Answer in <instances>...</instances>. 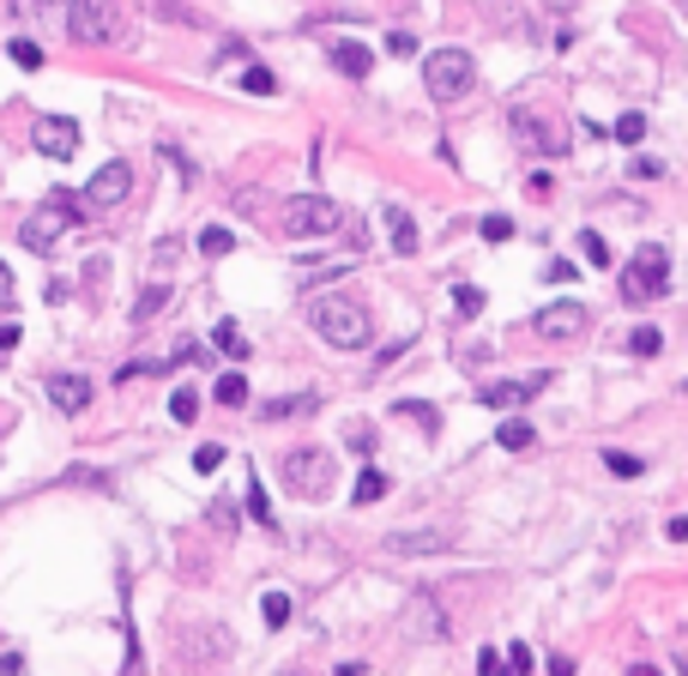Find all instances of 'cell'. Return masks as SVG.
Returning <instances> with one entry per match:
<instances>
[{
	"label": "cell",
	"mask_w": 688,
	"mask_h": 676,
	"mask_svg": "<svg viewBox=\"0 0 688 676\" xmlns=\"http://www.w3.org/2000/svg\"><path fill=\"white\" fill-rule=\"evenodd\" d=\"M628 175H634V182H658V175H665V163H658V158H634Z\"/></svg>",
	"instance_id": "d590c367"
},
{
	"label": "cell",
	"mask_w": 688,
	"mask_h": 676,
	"mask_svg": "<svg viewBox=\"0 0 688 676\" xmlns=\"http://www.w3.org/2000/svg\"><path fill=\"white\" fill-rule=\"evenodd\" d=\"M387 490H393V478H387V471H380V465H363V478H356L351 502H356V507H368V502H380Z\"/></svg>",
	"instance_id": "ac0fdd59"
},
{
	"label": "cell",
	"mask_w": 688,
	"mask_h": 676,
	"mask_svg": "<svg viewBox=\"0 0 688 676\" xmlns=\"http://www.w3.org/2000/svg\"><path fill=\"white\" fill-rule=\"evenodd\" d=\"M604 465L616 471V478H641V471H646V465H641V459H634V453H604Z\"/></svg>",
	"instance_id": "e575fe53"
},
{
	"label": "cell",
	"mask_w": 688,
	"mask_h": 676,
	"mask_svg": "<svg viewBox=\"0 0 688 676\" xmlns=\"http://www.w3.org/2000/svg\"><path fill=\"white\" fill-rule=\"evenodd\" d=\"M314 405H321L314 393H297V399H266V405H260V417H266V423H284V417H309Z\"/></svg>",
	"instance_id": "e0dca14e"
},
{
	"label": "cell",
	"mask_w": 688,
	"mask_h": 676,
	"mask_svg": "<svg viewBox=\"0 0 688 676\" xmlns=\"http://www.w3.org/2000/svg\"><path fill=\"white\" fill-rule=\"evenodd\" d=\"M665 538H670V544H688V514L670 519V526H665Z\"/></svg>",
	"instance_id": "ee69618b"
},
{
	"label": "cell",
	"mask_w": 688,
	"mask_h": 676,
	"mask_svg": "<svg viewBox=\"0 0 688 676\" xmlns=\"http://www.w3.org/2000/svg\"><path fill=\"white\" fill-rule=\"evenodd\" d=\"M212 399H218L224 411H241V405H248V380H241V368H229V375H218V387H212Z\"/></svg>",
	"instance_id": "d6986e66"
},
{
	"label": "cell",
	"mask_w": 688,
	"mask_h": 676,
	"mask_svg": "<svg viewBox=\"0 0 688 676\" xmlns=\"http://www.w3.org/2000/svg\"><path fill=\"white\" fill-rule=\"evenodd\" d=\"M411 634H423V641H448V616H441V604L429 592L411 598Z\"/></svg>",
	"instance_id": "2e32d148"
},
{
	"label": "cell",
	"mask_w": 688,
	"mask_h": 676,
	"mask_svg": "<svg viewBox=\"0 0 688 676\" xmlns=\"http://www.w3.org/2000/svg\"><path fill=\"white\" fill-rule=\"evenodd\" d=\"M170 417H175V423H194V417H200V399H194L187 387H175V393H170Z\"/></svg>",
	"instance_id": "4dcf8cb0"
},
{
	"label": "cell",
	"mask_w": 688,
	"mask_h": 676,
	"mask_svg": "<svg viewBox=\"0 0 688 676\" xmlns=\"http://www.w3.org/2000/svg\"><path fill=\"white\" fill-rule=\"evenodd\" d=\"M453 309H459V321H477V314H483V290L477 285H453Z\"/></svg>",
	"instance_id": "83f0119b"
},
{
	"label": "cell",
	"mask_w": 688,
	"mask_h": 676,
	"mask_svg": "<svg viewBox=\"0 0 688 676\" xmlns=\"http://www.w3.org/2000/svg\"><path fill=\"white\" fill-rule=\"evenodd\" d=\"M19 339H24V333H19V326H12V321L0 326V356H7V351H12V344H19Z\"/></svg>",
	"instance_id": "f6af8a7d"
},
{
	"label": "cell",
	"mask_w": 688,
	"mask_h": 676,
	"mask_svg": "<svg viewBox=\"0 0 688 676\" xmlns=\"http://www.w3.org/2000/svg\"><path fill=\"white\" fill-rule=\"evenodd\" d=\"M55 7V0H12V12H19V19H36V12H49Z\"/></svg>",
	"instance_id": "7bdbcfd3"
},
{
	"label": "cell",
	"mask_w": 688,
	"mask_h": 676,
	"mask_svg": "<svg viewBox=\"0 0 688 676\" xmlns=\"http://www.w3.org/2000/svg\"><path fill=\"white\" fill-rule=\"evenodd\" d=\"M170 297H175V290H170V285H151V290H146V297H139V302H133V321H151V314H158V309H170Z\"/></svg>",
	"instance_id": "484cf974"
},
{
	"label": "cell",
	"mask_w": 688,
	"mask_h": 676,
	"mask_svg": "<svg viewBox=\"0 0 688 676\" xmlns=\"http://www.w3.org/2000/svg\"><path fill=\"white\" fill-rule=\"evenodd\" d=\"M284 490L290 495H302V502H321L326 490H333V453L326 448H297V453H284Z\"/></svg>",
	"instance_id": "8992f818"
},
{
	"label": "cell",
	"mask_w": 688,
	"mask_h": 676,
	"mask_svg": "<svg viewBox=\"0 0 688 676\" xmlns=\"http://www.w3.org/2000/svg\"><path fill=\"white\" fill-rule=\"evenodd\" d=\"M248 514L260 519V526H272V502H266V490H260V483L248 490Z\"/></svg>",
	"instance_id": "8d00e7d4"
},
{
	"label": "cell",
	"mask_w": 688,
	"mask_h": 676,
	"mask_svg": "<svg viewBox=\"0 0 688 676\" xmlns=\"http://www.w3.org/2000/svg\"><path fill=\"white\" fill-rule=\"evenodd\" d=\"M241 92H248V97H272V73L248 67V73H241Z\"/></svg>",
	"instance_id": "d6a6232c"
},
{
	"label": "cell",
	"mask_w": 688,
	"mask_h": 676,
	"mask_svg": "<svg viewBox=\"0 0 688 676\" xmlns=\"http://www.w3.org/2000/svg\"><path fill=\"white\" fill-rule=\"evenodd\" d=\"M218 465H224V448H200V453H194V471H200V478H212Z\"/></svg>",
	"instance_id": "74e56055"
},
{
	"label": "cell",
	"mask_w": 688,
	"mask_h": 676,
	"mask_svg": "<svg viewBox=\"0 0 688 676\" xmlns=\"http://www.w3.org/2000/svg\"><path fill=\"white\" fill-rule=\"evenodd\" d=\"M423 85H429V97H436V104H459V97L477 85V61H471V49H429Z\"/></svg>",
	"instance_id": "277c9868"
},
{
	"label": "cell",
	"mask_w": 688,
	"mask_h": 676,
	"mask_svg": "<svg viewBox=\"0 0 688 676\" xmlns=\"http://www.w3.org/2000/svg\"><path fill=\"white\" fill-rule=\"evenodd\" d=\"M133 194V163L127 158H109L104 170L85 182V206H97V212H109V206H121V200Z\"/></svg>",
	"instance_id": "ba28073f"
},
{
	"label": "cell",
	"mask_w": 688,
	"mask_h": 676,
	"mask_svg": "<svg viewBox=\"0 0 688 676\" xmlns=\"http://www.w3.org/2000/svg\"><path fill=\"white\" fill-rule=\"evenodd\" d=\"M658 297H670V254H665V242H646V248L622 266V302L641 309V302H658Z\"/></svg>",
	"instance_id": "3957f363"
},
{
	"label": "cell",
	"mask_w": 688,
	"mask_h": 676,
	"mask_svg": "<svg viewBox=\"0 0 688 676\" xmlns=\"http://www.w3.org/2000/svg\"><path fill=\"white\" fill-rule=\"evenodd\" d=\"M338 676H368L363 665H338Z\"/></svg>",
	"instance_id": "f907efd6"
},
{
	"label": "cell",
	"mask_w": 688,
	"mask_h": 676,
	"mask_svg": "<svg viewBox=\"0 0 688 676\" xmlns=\"http://www.w3.org/2000/svg\"><path fill=\"white\" fill-rule=\"evenodd\" d=\"M344 224V206L326 194H297L284 200V236L290 242H309V236H333V229Z\"/></svg>",
	"instance_id": "5b68a950"
},
{
	"label": "cell",
	"mask_w": 688,
	"mask_h": 676,
	"mask_svg": "<svg viewBox=\"0 0 688 676\" xmlns=\"http://www.w3.org/2000/svg\"><path fill=\"white\" fill-rule=\"evenodd\" d=\"M514 236V218H507V212H490V218H483V242H507Z\"/></svg>",
	"instance_id": "836d02e7"
},
{
	"label": "cell",
	"mask_w": 688,
	"mask_h": 676,
	"mask_svg": "<svg viewBox=\"0 0 688 676\" xmlns=\"http://www.w3.org/2000/svg\"><path fill=\"white\" fill-rule=\"evenodd\" d=\"M580 254H585V266H610V242L598 229H580Z\"/></svg>",
	"instance_id": "f546056e"
},
{
	"label": "cell",
	"mask_w": 688,
	"mask_h": 676,
	"mask_svg": "<svg viewBox=\"0 0 688 676\" xmlns=\"http://www.w3.org/2000/svg\"><path fill=\"white\" fill-rule=\"evenodd\" d=\"M628 676H665V670H653V665H634Z\"/></svg>",
	"instance_id": "681fc988"
},
{
	"label": "cell",
	"mask_w": 688,
	"mask_h": 676,
	"mask_svg": "<svg viewBox=\"0 0 688 676\" xmlns=\"http://www.w3.org/2000/svg\"><path fill=\"white\" fill-rule=\"evenodd\" d=\"M7 55H12V67H24V73H36V67H43V43H31V36H12V43H7Z\"/></svg>",
	"instance_id": "cb8c5ba5"
},
{
	"label": "cell",
	"mask_w": 688,
	"mask_h": 676,
	"mask_svg": "<svg viewBox=\"0 0 688 676\" xmlns=\"http://www.w3.org/2000/svg\"><path fill=\"white\" fill-rule=\"evenodd\" d=\"M514 139H519V151H538V158H556V151H568L562 139H556V127L538 121L531 109H514Z\"/></svg>",
	"instance_id": "8fae6325"
},
{
	"label": "cell",
	"mask_w": 688,
	"mask_h": 676,
	"mask_svg": "<svg viewBox=\"0 0 688 676\" xmlns=\"http://www.w3.org/2000/svg\"><path fill=\"white\" fill-rule=\"evenodd\" d=\"M477 676H502V653H495V646H483V653H477Z\"/></svg>",
	"instance_id": "60d3db41"
},
{
	"label": "cell",
	"mask_w": 688,
	"mask_h": 676,
	"mask_svg": "<svg viewBox=\"0 0 688 676\" xmlns=\"http://www.w3.org/2000/svg\"><path fill=\"white\" fill-rule=\"evenodd\" d=\"M507 670H514V676H526V670H531V646H519V641L507 646Z\"/></svg>",
	"instance_id": "f35d334b"
},
{
	"label": "cell",
	"mask_w": 688,
	"mask_h": 676,
	"mask_svg": "<svg viewBox=\"0 0 688 676\" xmlns=\"http://www.w3.org/2000/svg\"><path fill=\"white\" fill-rule=\"evenodd\" d=\"M229 248H236V236H229L224 224H206V229H200V254H206V260H224Z\"/></svg>",
	"instance_id": "603a6c76"
},
{
	"label": "cell",
	"mask_w": 688,
	"mask_h": 676,
	"mask_svg": "<svg viewBox=\"0 0 688 676\" xmlns=\"http://www.w3.org/2000/svg\"><path fill=\"white\" fill-rule=\"evenodd\" d=\"M393 411H399V417H417V423H423L429 436H436V429H441V411H436V405H423V399H399V405H393Z\"/></svg>",
	"instance_id": "4316f807"
},
{
	"label": "cell",
	"mask_w": 688,
	"mask_h": 676,
	"mask_svg": "<svg viewBox=\"0 0 688 676\" xmlns=\"http://www.w3.org/2000/svg\"><path fill=\"white\" fill-rule=\"evenodd\" d=\"M309 326L333 344V351H363V344L375 339L368 309H363V302H351V297H314L309 302Z\"/></svg>",
	"instance_id": "6da1fadb"
},
{
	"label": "cell",
	"mask_w": 688,
	"mask_h": 676,
	"mask_svg": "<svg viewBox=\"0 0 688 676\" xmlns=\"http://www.w3.org/2000/svg\"><path fill=\"white\" fill-rule=\"evenodd\" d=\"M495 441H502V448H507V453H526V448H531V441H538V429H531V423H526V417H507V423H502V429H495Z\"/></svg>",
	"instance_id": "ffe728a7"
},
{
	"label": "cell",
	"mask_w": 688,
	"mask_h": 676,
	"mask_svg": "<svg viewBox=\"0 0 688 676\" xmlns=\"http://www.w3.org/2000/svg\"><path fill=\"white\" fill-rule=\"evenodd\" d=\"M387 55H417V36L411 31H393L387 36Z\"/></svg>",
	"instance_id": "ab89813d"
},
{
	"label": "cell",
	"mask_w": 688,
	"mask_h": 676,
	"mask_svg": "<svg viewBox=\"0 0 688 676\" xmlns=\"http://www.w3.org/2000/svg\"><path fill=\"white\" fill-rule=\"evenodd\" d=\"M31 139H36V151H43V158L67 163L73 151H79V121H73V115H43Z\"/></svg>",
	"instance_id": "9c48e42d"
},
{
	"label": "cell",
	"mask_w": 688,
	"mask_h": 676,
	"mask_svg": "<svg viewBox=\"0 0 688 676\" xmlns=\"http://www.w3.org/2000/svg\"><path fill=\"white\" fill-rule=\"evenodd\" d=\"M628 351H634V356H658V351H665V333H658V326H634V333H628Z\"/></svg>",
	"instance_id": "f1b7e54d"
},
{
	"label": "cell",
	"mask_w": 688,
	"mask_h": 676,
	"mask_svg": "<svg viewBox=\"0 0 688 676\" xmlns=\"http://www.w3.org/2000/svg\"><path fill=\"white\" fill-rule=\"evenodd\" d=\"M550 387V375H526V380H495V387H477V405H490V411H519V405H531L538 393Z\"/></svg>",
	"instance_id": "30bf717a"
},
{
	"label": "cell",
	"mask_w": 688,
	"mask_h": 676,
	"mask_svg": "<svg viewBox=\"0 0 688 676\" xmlns=\"http://www.w3.org/2000/svg\"><path fill=\"white\" fill-rule=\"evenodd\" d=\"M67 31H73V43H85V49L115 43V36H121L115 0H67Z\"/></svg>",
	"instance_id": "52a82bcc"
},
{
	"label": "cell",
	"mask_w": 688,
	"mask_h": 676,
	"mask_svg": "<svg viewBox=\"0 0 688 676\" xmlns=\"http://www.w3.org/2000/svg\"><path fill=\"white\" fill-rule=\"evenodd\" d=\"M351 448H356V453H375V429L356 423V429H351Z\"/></svg>",
	"instance_id": "b9f144b4"
},
{
	"label": "cell",
	"mask_w": 688,
	"mask_h": 676,
	"mask_svg": "<svg viewBox=\"0 0 688 676\" xmlns=\"http://www.w3.org/2000/svg\"><path fill=\"white\" fill-rule=\"evenodd\" d=\"M616 139H622V146H634V139H646V115H641V109H628V115H622V121H616Z\"/></svg>",
	"instance_id": "1f68e13d"
},
{
	"label": "cell",
	"mask_w": 688,
	"mask_h": 676,
	"mask_svg": "<svg viewBox=\"0 0 688 676\" xmlns=\"http://www.w3.org/2000/svg\"><path fill=\"white\" fill-rule=\"evenodd\" d=\"M387 550L393 556H441V550H453V538L448 532H393Z\"/></svg>",
	"instance_id": "9a60e30c"
},
{
	"label": "cell",
	"mask_w": 688,
	"mask_h": 676,
	"mask_svg": "<svg viewBox=\"0 0 688 676\" xmlns=\"http://www.w3.org/2000/svg\"><path fill=\"white\" fill-rule=\"evenodd\" d=\"M85 212H92V206H85V200H73L67 187H49V200H43V206H36L31 218L19 224V242H24L31 254H49V248H55V242L73 229V224L85 218Z\"/></svg>",
	"instance_id": "7a4b0ae2"
},
{
	"label": "cell",
	"mask_w": 688,
	"mask_h": 676,
	"mask_svg": "<svg viewBox=\"0 0 688 676\" xmlns=\"http://www.w3.org/2000/svg\"><path fill=\"white\" fill-rule=\"evenodd\" d=\"M212 344H218L224 356H236V363L248 356V339H241V326H236V321H218V333H212Z\"/></svg>",
	"instance_id": "d4e9b609"
},
{
	"label": "cell",
	"mask_w": 688,
	"mask_h": 676,
	"mask_svg": "<svg viewBox=\"0 0 688 676\" xmlns=\"http://www.w3.org/2000/svg\"><path fill=\"white\" fill-rule=\"evenodd\" d=\"M0 302H12V266L0 260Z\"/></svg>",
	"instance_id": "bcb514c9"
},
{
	"label": "cell",
	"mask_w": 688,
	"mask_h": 676,
	"mask_svg": "<svg viewBox=\"0 0 688 676\" xmlns=\"http://www.w3.org/2000/svg\"><path fill=\"white\" fill-rule=\"evenodd\" d=\"M585 326H592L585 302H550V309L538 314V333H544V339H580Z\"/></svg>",
	"instance_id": "7c38bea8"
},
{
	"label": "cell",
	"mask_w": 688,
	"mask_h": 676,
	"mask_svg": "<svg viewBox=\"0 0 688 676\" xmlns=\"http://www.w3.org/2000/svg\"><path fill=\"white\" fill-rule=\"evenodd\" d=\"M387 229H393V254H417V224L399 206H387Z\"/></svg>",
	"instance_id": "44dd1931"
},
{
	"label": "cell",
	"mask_w": 688,
	"mask_h": 676,
	"mask_svg": "<svg viewBox=\"0 0 688 676\" xmlns=\"http://www.w3.org/2000/svg\"><path fill=\"white\" fill-rule=\"evenodd\" d=\"M260 616H266V629H284V622L297 616V604H290V592H266V598H260Z\"/></svg>",
	"instance_id": "7402d4cb"
},
{
	"label": "cell",
	"mask_w": 688,
	"mask_h": 676,
	"mask_svg": "<svg viewBox=\"0 0 688 676\" xmlns=\"http://www.w3.org/2000/svg\"><path fill=\"white\" fill-rule=\"evenodd\" d=\"M326 55H333V67L344 73V79H368V67H375V49L356 43V36H333Z\"/></svg>",
	"instance_id": "5bb4252c"
},
{
	"label": "cell",
	"mask_w": 688,
	"mask_h": 676,
	"mask_svg": "<svg viewBox=\"0 0 688 676\" xmlns=\"http://www.w3.org/2000/svg\"><path fill=\"white\" fill-rule=\"evenodd\" d=\"M0 676H19V653H7V658H0Z\"/></svg>",
	"instance_id": "c3c4849f"
},
{
	"label": "cell",
	"mask_w": 688,
	"mask_h": 676,
	"mask_svg": "<svg viewBox=\"0 0 688 676\" xmlns=\"http://www.w3.org/2000/svg\"><path fill=\"white\" fill-rule=\"evenodd\" d=\"M550 676H573V658H562V653H556V658H550Z\"/></svg>",
	"instance_id": "7dc6e473"
},
{
	"label": "cell",
	"mask_w": 688,
	"mask_h": 676,
	"mask_svg": "<svg viewBox=\"0 0 688 676\" xmlns=\"http://www.w3.org/2000/svg\"><path fill=\"white\" fill-rule=\"evenodd\" d=\"M43 393H49V405H55V411L79 417L85 405H92V375H49Z\"/></svg>",
	"instance_id": "4fadbf2b"
}]
</instances>
